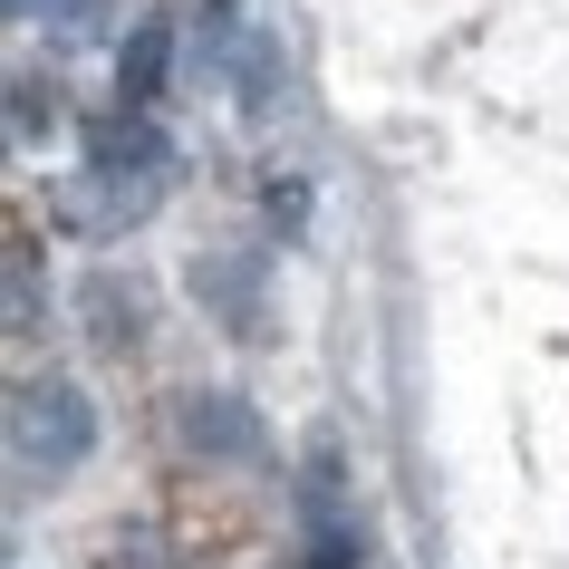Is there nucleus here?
<instances>
[{
    "mask_svg": "<svg viewBox=\"0 0 569 569\" xmlns=\"http://www.w3.org/2000/svg\"><path fill=\"white\" fill-rule=\"evenodd\" d=\"M10 445H20L30 473H78L97 453L88 387H68V377H20V396H10Z\"/></svg>",
    "mask_w": 569,
    "mask_h": 569,
    "instance_id": "obj_1",
    "label": "nucleus"
},
{
    "mask_svg": "<svg viewBox=\"0 0 569 569\" xmlns=\"http://www.w3.org/2000/svg\"><path fill=\"white\" fill-rule=\"evenodd\" d=\"M88 174L117 183V193H164L174 183V136L146 107H107V117H88Z\"/></svg>",
    "mask_w": 569,
    "mask_h": 569,
    "instance_id": "obj_2",
    "label": "nucleus"
},
{
    "mask_svg": "<svg viewBox=\"0 0 569 569\" xmlns=\"http://www.w3.org/2000/svg\"><path fill=\"white\" fill-rule=\"evenodd\" d=\"M174 445L193 453V463H261L270 435H261V416H251L241 396L193 387V396H174Z\"/></svg>",
    "mask_w": 569,
    "mask_h": 569,
    "instance_id": "obj_3",
    "label": "nucleus"
},
{
    "mask_svg": "<svg viewBox=\"0 0 569 569\" xmlns=\"http://www.w3.org/2000/svg\"><path fill=\"white\" fill-rule=\"evenodd\" d=\"M174 20H164V10H146V20H136V30L117 39V107H146L154 117V97H164V78H174Z\"/></svg>",
    "mask_w": 569,
    "mask_h": 569,
    "instance_id": "obj_4",
    "label": "nucleus"
},
{
    "mask_svg": "<svg viewBox=\"0 0 569 569\" xmlns=\"http://www.w3.org/2000/svg\"><path fill=\"white\" fill-rule=\"evenodd\" d=\"M78 329L97 338V348H146V290L126 280V270H88L78 280Z\"/></svg>",
    "mask_w": 569,
    "mask_h": 569,
    "instance_id": "obj_5",
    "label": "nucleus"
},
{
    "mask_svg": "<svg viewBox=\"0 0 569 569\" xmlns=\"http://www.w3.org/2000/svg\"><path fill=\"white\" fill-rule=\"evenodd\" d=\"M193 300H203L212 319H232V329H251V300H261V261H232V251H212V261H193Z\"/></svg>",
    "mask_w": 569,
    "mask_h": 569,
    "instance_id": "obj_6",
    "label": "nucleus"
},
{
    "mask_svg": "<svg viewBox=\"0 0 569 569\" xmlns=\"http://www.w3.org/2000/svg\"><path fill=\"white\" fill-rule=\"evenodd\" d=\"M232 97H241V117H270V107H280V39H270V30H241Z\"/></svg>",
    "mask_w": 569,
    "mask_h": 569,
    "instance_id": "obj_7",
    "label": "nucleus"
},
{
    "mask_svg": "<svg viewBox=\"0 0 569 569\" xmlns=\"http://www.w3.org/2000/svg\"><path fill=\"white\" fill-rule=\"evenodd\" d=\"M97 569H193V560H183V550H174L164 531L126 521V531H107V540H97Z\"/></svg>",
    "mask_w": 569,
    "mask_h": 569,
    "instance_id": "obj_8",
    "label": "nucleus"
},
{
    "mask_svg": "<svg viewBox=\"0 0 569 569\" xmlns=\"http://www.w3.org/2000/svg\"><path fill=\"white\" fill-rule=\"evenodd\" d=\"M59 78H49V88H39V78H20V88H10V136H20V146H39V136H59Z\"/></svg>",
    "mask_w": 569,
    "mask_h": 569,
    "instance_id": "obj_9",
    "label": "nucleus"
},
{
    "mask_svg": "<svg viewBox=\"0 0 569 569\" xmlns=\"http://www.w3.org/2000/svg\"><path fill=\"white\" fill-rule=\"evenodd\" d=\"M261 212H270V232H309V174H270Z\"/></svg>",
    "mask_w": 569,
    "mask_h": 569,
    "instance_id": "obj_10",
    "label": "nucleus"
},
{
    "mask_svg": "<svg viewBox=\"0 0 569 569\" xmlns=\"http://www.w3.org/2000/svg\"><path fill=\"white\" fill-rule=\"evenodd\" d=\"M358 560V521H329V531H309V550H300V569H348Z\"/></svg>",
    "mask_w": 569,
    "mask_h": 569,
    "instance_id": "obj_11",
    "label": "nucleus"
},
{
    "mask_svg": "<svg viewBox=\"0 0 569 569\" xmlns=\"http://www.w3.org/2000/svg\"><path fill=\"white\" fill-rule=\"evenodd\" d=\"M97 0H10V20H49V30H78Z\"/></svg>",
    "mask_w": 569,
    "mask_h": 569,
    "instance_id": "obj_12",
    "label": "nucleus"
}]
</instances>
